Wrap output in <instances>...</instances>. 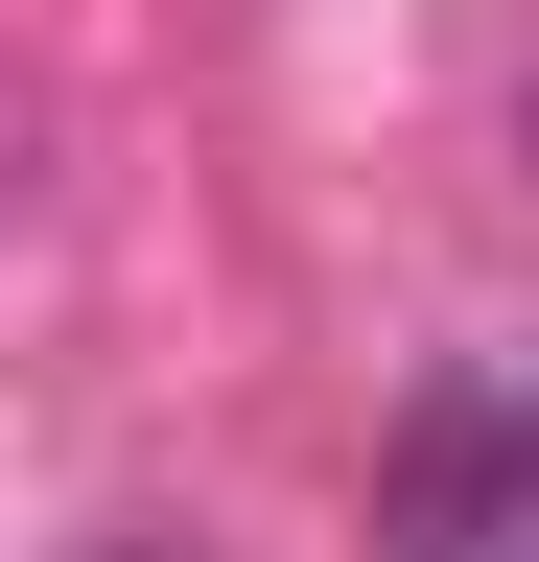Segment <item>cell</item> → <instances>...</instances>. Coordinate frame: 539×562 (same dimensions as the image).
Listing matches in <instances>:
<instances>
[{
	"mask_svg": "<svg viewBox=\"0 0 539 562\" xmlns=\"http://www.w3.org/2000/svg\"><path fill=\"white\" fill-rule=\"evenodd\" d=\"M375 539H398V562H539V351L446 375V398L375 446Z\"/></svg>",
	"mask_w": 539,
	"mask_h": 562,
	"instance_id": "1",
	"label": "cell"
},
{
	"mask_svg": "<svg viewBox=\"0 0 539 562\" xmlns=\"http://www.w3.org/2000/svg\"><path fill=\"white\" fill-rule=\"evenodd\" d=\"M117 562H188V539H117Z\"/></svg>",
	"mask_w": 539,
	"mask_h": 562,
	"instance_id": "2",
	"label": "cell"
}]
</instances>
